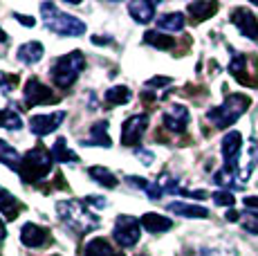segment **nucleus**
<instances>
[{
    "label": "nucleus",
    "mask_w": 258,
    "mask_h": 256,
    "mask_svg": "<svg viewBox=\"0 0 258 256\" xmlns=\"http://www.w3.org/2000/svg\"><path fill=\"white\" fill-rule=\"evenodd\" d=\"M168 211L175 216H184V218H209V209L200 205H186V203H171Z\"/></svg>",
    "instance_id": "nucleus-19"
},
{
    "label": "nucleus",
    "mask_w": 258,
    "mask_h": 256,
    "mask_svg": "<svg viewBox=\"0 0 258 256\" xmlns=\"http://www.w3.org/2000/svg\"><path fill=\"white\" fill-rule=\"evenodd\" d=\"M52 157H54V162H63V164H68V162H70V164H77L79 162V155L68 149L63 137H58V140L52 144Z\"/></svg>",
    "instance_id": "nucleus-25"
},
{
    "label": "nucleus",
    "mask_w": 258,
    "mask_h": 256,
    "mask_svg": "<svg viewBox=\"0 0 258 256\" xmlns=\"http://www.w3.org/2000/svg\"><path fill=\"white\" fill-rule=\"evenodd\" d=\"M242 151V135L238 131H229L222 137V157H225V166L238 173V160H240Z\"/></svg>",
    "instance_id": "nucleus-9"
},
{
    "label": "nucleus",
    "mask_w": 258,
    "mask_h": 256,
    "mask_svg": "<svg viewBox=\"0 0 258 256\" xmlns=\"http://www.w3.org/2000/svg\"><path fill=\"white\" fill-rule=\"evenodd\" d=\"M66 119V110H58V112H52V115H34L29 119V131L38 137H45L49 133H54L58 126L63 124Z\"/></svg>",
    "instance_id": "nucleus-11"
},
{
    "label": "nucleus",
    "mask_w": 258,
    "mask_h": 256,
    "mask_svg": "<svg viewBox=\"0 0 258 256\" xmlns=\"http://www.w3.org/2000/svg\"><path fill=\"white\" fill-rule=\"evenodd\" d=\"M128 184H133V186H140L142 191H146V186H148V180L146 178H137V175H128Z\"/></svg>",
    "instance_id": "nucleus-36"
},
{
    "label": "nucleus",
    "mask_w": 258,
    "mask_h": 256,
    "mask_svg": "<svg viewBox=\"0 0 258 256\" xmlns=\"http://www.w3.org/2000/svg\"><path fill=\"white\" fill-rule=\"evenodd\" d=\"M0 214L7 220H14L18 216V203L14 198V194H9L5 186H0Z\"/></svg>",
    "instance_id": "nucleus-26"
},
{
    "label": "nucleus",
    "mask_w": 258,
    "mask_h": 256,
    "mask_svg": "<svg viewBox=\"0 0 258 256\" xmlns=\"http://www.w3.org/2000/svg\"><path fill=\"white\" fill-rule=\"evenodd\" d=\"M106 101L110 106H121V103L131 101V90L126 86H115L110 90H106Z\"/></svg>",
    "instance_id": "nucleus-29"
},
{
    "label": "nucleus",
    "mask_w": 258,
    "mask_h": 256,
    "mask_svg": "<svg viewBox=\"0 0 258 256\" xmlns=\"http://www.w3.org/2000/svg\"><path fill=\"white\" fill-rule=\"evenodd\" d=\"M211 198H213L216 205H222V207H234V203H236V198H234L231 191H216Z\"/></svg>",
    "instance_id": "nucleus-31"
},
{
    "label": "nucleus",
    "mask_w": 258,
    "mask_h": 256,
    "mask_svg": "<svg viewBox=\"0 0 258 256\" xmlns=\"http://www.w3.org/2000/svg\"><path fill=\"white\" fill-rule=\"evenodd\" d=\"M137 157H142V160H144V164H146V166H151L153 164V153H148V151H137Z\"/></svg>",
    "instance_id": "nucleus-39"
},
{
    "label": "nucleus",
    "mask_w": 258,
    "mask_h": 256,
    "mask_svg": "<svg viewBox=\"0 0 258 256\" xmlns=\"http://www.w3.org/2000/svg\"><path fill=\"white\" fill-rule=\"evenodd\" d=\"M83 146H103V149H110L112 142L108 137V121H97L90 128V137L83 142Z\"/></svg>",
    "instance_id": "nucleus-17"
},
{
    "label": "nucleus",
    "mask_w": 258,
    "mask_h": 256,
    "mask_svg": "<svg viewBox=\"0 0 258 256\" xmlns=\"http://www.w3.org/2000/svg\"><path fill=\"white\" fill-rule=\"evenodd\" d=\"M140 223H142V227L146 231H151V234H164V231H168L173 227L171 218H166V216H162V214H155V211L144 214Z\"/></svg>",
    "instance_id": "nucleus-14"
},
{
    "label": "nucleus",
    "mask_w": 258,
    "mask_h": 256,
    "mask_svg": "<svg viewBox=\"0 0 258 256\" xmlns=\"http://www.w3.org/2000/svg\"><path fill=\"white\" fill-rule=\"evenodd\" d=\"M0 126L7 128V131H21L23 119L14 108H5V110H0Z\"/></svg>",
    "instance_id": "nucleus-28"
},
{
    "label": "nucleus",
    "mask_w": 258,
    "mask_h": 256,
    "mask_svg": "<svg viewBox=\"0 0 258 256\" xmlns=\"http://www.w3.org/2000/svg\"><path fill=\"white\" fill-rule=\"evenodd\" d=\"M43 54H45L43 43L29 41V43H25V45L18 47L16 56H18V61H21V63H25V66H36V63L43 58Z\"/></svg>",
    "instance_id": "nucleus-15"
},
{
    "label": "nucleus",
    "mask_w": 258,
    "mask_h": 256,
    "mask_svg": "<svg viewBox=\"0 0 258 256\" xmlns=\"http://www.w3.org/2000/svg\"><path fill=\"white\" fill-rule=\"evenodd\" d=\"M56 211L61 220L77 234H88V231L99 227V218L83 205V200H63L56 203Z\"/></svg>",
    "instance_id": "nucleus-1"
},
{
    "label": "nucleus",
    "mask_w": 258,
    "mask_h": 256,
    "mask_svg": "<svg viewBox=\"0 0 258 256\" xmlns=\"http://www.w3.org/2000/svg\"><path fill=\"white\" fill-rule=\"evenodd\" d=\"M186 12L191 14V16L196 18L198 23H200V21H207V18H211L213 14L218 12V3H202V0H198V3H188Z\"/></svg>",
    "instance_id": "nucleus-23"
},
{
    "label": "nucleus",
    "mask_w": 258,
    "mask_h": 256,
    "mask_svg": "<svg viewBox=\"0 0 258 256\" xmlns=\"http://www.w3.org/2000/svg\"><path fill=\"white\" fill-rule=\"evenodd\" d=\"M0 162H3L5 166H9V169H14V171H21L23 157L18 155V151L14 149L12 144H7V142L0 140Z\"/></svg>",
    "instance_id": "nucleus-22"
},
{
    "label": "nucleus",
    "mask_w": 258,
    "mask_h": 256,
    "mask_svg": "<svg viewBox=\"0 0 258 256\" xmlns=\"http://www.w3.org/2000/svg\"><path fill=\"white\" fill-rule=\"evenodd\" d=\"M47 238H49V231L36 223H27V225H23V229H21V240L25 247L38 249L47 243Z\"/></svg>",
    "instance_id": "nucleus-13"
},
{
    "label": "nucleus",
    "mask_w": 258,
    "mask_h": 256,
    "mask_svg": "<svg viewBox=\"0 0 258 256\" xmlns=\"http://www.w3.org/2000/svg\"><path fill=\"white\" fill-rule=\"evenodd\" d=\"M128 12H131V16L135 18L137 23H151L153 18H155V5L153 3H146V0H133L131 5H128Z\"/></svg>",
    "instance_id": "nucleus-16"
},
{
    "label": "nucleus",
    "mask_w": 258,
    "mask_h": 256,
    "mask_svg": "<svg viewBox=\"0 0 258 256\" xmlns=\"http://www.w3.org/2000/svg\"><path fill=\"white\" fill-rule=\"evenodd\" d=\"M173 79L171 77H153V79H148L146 81V86H151V88H162V86H168Z\"/></svg>",
    "instance_id": "nucleus-35"
},
{
    "label": "nucleus",
    "mask_w": 258,
    "mask_h": 256,
    "mask_svg": "<svg viewBox=\"0 0 258 256\" xmlns=\"http://www.w3.org/2000/svg\"><path fill=\"white\" fill-rule=\"evenodd\" d=\"M16 81L18 79L16 77H12V75H5V72H0V88H3L5 92H9L14 86H16Z\"/></svg>",
    "instance_id": "nucleus-32"
},
{
    "label": "nucleus",
    "mask_w": 258,
    "mask_h": 256,
    "mask_svg": "<svg viewBox=\"0 0 258 256\" xmlns=\"http://www.w3.org/2000/svg\"><path fill=\"white\" fill-rule=\"evenodd\" d=\"M245 207L247 209H258V196H249V198H245Z\"/></svg>",
    "instance_id": "nucleus-40"
},
{
    "label": "nucleus",
    "mask_w": 258,
    "mask_h": 256,
    "mask_svg": "<svg viewBox=\"0 0 258 256\" xmlns=\"http://www.w3.org/2000/svg\"><path fill=\"white\" fill-rule=\"evenodd\" d=\"M249 103H251V99L247 95L234 92V95L227 97L222 106L211 108V110L207 112V119H209L216 128H229L245 115V110L249 108Z\"/></svg>",
    "instance_id": "nucleus-3"
},
{
    "label": "nucleus",
    "mask_w": 258,
    "mask_h": 256,
    "mask_svg": "<svg viewBox=\"0 0 258 256\" xmlns=\"http://www.w3.org/2000/svg\"><path fill=\"white\" fill-rule=\"evenodd\" d=\"M137 256H146V254H137Z\"/></svg>",
    "instance_id": "nucleus-43"
},
{
    "label": "nucleus",
    "mask_w": 258,
    "mask_h": 256,
    "mask_svg": "<svg viewBox=\"0 0 258 256\" xmlns=\"http://www.w3.org/2000/svg\"><path fill=\"white\" fill-rule=\"evenodd\" d=\"M88 175H90L97 184L106 186V189H115L117 186L115 173H112L110 169H106V166H90V169H88Z\"/></svg>",
    "instance_id": "nucleus-24"
},
{
    "label": "nucleus",
    "mask_w": 258,
    "mask_h": 256,
    "mask_svg": "<svg viewBox=\"0 0 258 256\" xmlns=\"http://www.w3.org/2000/svg\"><path fill=\"white\" fill-rule=\"evenodd\" d=\"M83 205H90V207H97V209H103V207H108V200L99 198V196H88V198H83Z\"/></svg>",
    "instance_id": "nucleus-33"
},
{
    "label": "nucleus",
    "mask_w": 258,
    "mask_h": 256,
    "mask_svg": "<svg viewBox=\"0 0 258 256\" xmlns=\"http://www.w3.org/2000/svg\"><path fill=\"white\" fill-rule=\"evenodd\" d=\"M148 128V115H133L121 124V144L123 146H137L142 142L144 133Z\"/></svg>",
    "instance_id": "nucleus-7"
},
{
    "label": "nucleus",
    "mask_w": 258,
    "mask_h": 256,
    "mask_svg": "<svg viewBox=\"0 0 258 256\" xmlns=\"http://www.w3.org/2000/svg\"><path fill=\"white\" fill-rule=\"evenodd\" d=\"M162 121H164V126L168 128V131L184 133L186 126H188V110L184 106H180V103H175V106H171V108H166L164 110Z\"/></svg>",
    "instance_id": "nucleus-12"
},
{
    "label": "nucleus",
    "mask_w": 258,
    "mask_h": 256,
    "mask_svg": "<svg viewBox=\"0 0 258 256\" xmlns=\"http://www.w3.org/2000/svg\"><path fill=\"white\" fill-rule=\"evenodd\" d=\"M240 225L245 227V231H249V234H258V214L256 211L240 214Z\"/></svg>",
    "instance_id": "nucleus-30"
},
{
    "label": "nucleus",
    "mask_w": 258,
    "mask_h": 256,
    "mask_svg": "<svg viewBox=\"0 0 258 256\" xmlns=\"http://www.w3.org/2000/svg\"><path fill=\"white\" fill-rule=\"evenodd\" d=\"M14 18H16L21 25H25V27H34L36 25V21L34 18H29V16H25V14H18V12H14Z\"/></svg>",
    "instance_id": "nucleus-37"
},
{
    "label": "nucleus",
    "mask_w": 258,
    "mask_h": 256,
    "mask_svg": "<svg viewBox=\"0 0 258 256\" xmlns=\"http://www.w3.org/2000/svg\"><path fill=\"white\" fill-rule=\"evenodd\" d=\"M92 43L94 45H110L112 38L110 36H101V34H99V36H92Z\"/></svg>",
    "instance_id": "nucleus-38"
},
{
    "label": "nucleus",
    "mask_w": 258,
    "mask_h": 256,
    "mask_svg": "<svg viewBox=\"0 0 258 256\" xmlns=\"http://www.w3.org/2000/svg\"><path fill=\"white\" fill-rule=\"evenodd\" d=\"M41 14L43 21H45V27L49 32L58 34V36H81V34H86V23L79 21L72 14L61 12L54 3H43Z\"/></svg>",
    "instance_id": "nucleus-2"
},
{
    "label": "nucleus",
    "mask_w": 258,
    "mask_h": 256,
    "mask_svg": "<svg viewBox=\"0 0 258 256\" xmlns=\"http://www.w3.org/2000/svg\"><path fill=\"white\" fill-rule=\"evenodd\" d=\"M83 256H123V252L112 249L106 238H92L90 243L83 247Z\"/></svg>",
    "instance_id": "nucleus-20"
},
{
    "label": "nucleus",
    "mask_w": 258,
    "mask_h": 256,
    "mask_svg": "<svg viewBox=\"0 0 258 256\" xmlns=\"http://www.w3.org/2000/svg\"><path fill=\"white\" fill-rule=\"evenodd\" d=\"M140 236H142V223L135 216H128V214L117 216L115 229H112V238H115L121 247H135V245L140 243Z\"/></svg>",
    "instance_id": "nucleus-6"
},
{
    "label": "nucleus",
    "mask_w": 258,
    "mask_h": 256,
    "mask_svg": "<svg viewBox=\"0 0 258 256\" xmlns=\"http://www.w3.org/2000/svg\"><path fill=\"white\" fill-rule=\"evenodd\" d=\"M144 43L157 47V50H173V47H175V38L164 36L162 32H155V29H151V32L144 34Z\"/></svg>",
    "instance_id": "nucleus-27"
},
{
    "label": "nucleus",
    "mask_w": 258,
    "mask_h": 256,
    "mask_svg": "<svg viewBox=\"0 0 258 256\" xmlns=\"http://www.w3.org/2000/svg\"><path fill=\"white\" fill-rule=\"evenodd\" d=\"M229 72H231V77H234L236 81L242 83V86H256V81H251V79L245 75V72H247V56H245V54L236 52L234 56H231Z\"/></svg>",
    "instance_id": "nucleus-18"
},
{
    "label": "nucleus",
    "mask_w": 258,
    "mask_h": 256,
    "mask_svg": "<svg viewBox=\"0 0 258 256\" xmlns=\"http://www.w3.org/2000/svg\"><path fill=\"white\" fill-rule=\"evenodd\" d=\"M198 256H236L234 249H202Z\"/></svg>",
    "instance_id": "nucleus-34"
},
{
    "label": "nucleus",
    "mask_w": 258,
    "mask_h": 256,
    "mask_svg": "<svg viewBox=\"0 0 258 256\" xmlns=\"http://www.w3.org/2000/svg\"><path fill=\"white\" fill-rule=\"evenodd\" d=\"M157 29H162V32H182L184 29V14L171 12L160 16L157 18Z\"/></svg>",
    "instance_id": "nucleus-21"
},
{
    "label": "nucleus",
    "mask_w": 258,
    "mask_h": 256,
    "mask_svg": "<svg viewBox=\"0 0 258 256\" xmlns=\"http://www.w3.org/2000/svg\"><path fill=\"white\" fill-rule=\"evenodd\" d=\"M23 95H25V103H27V106H43V103H56L58 101V97L54 95L47 86H43L36 77H32L27 83H25Z\"/></svg>",
    "instance_id": "nucleus-8"
},
{
    "label": "nucleus",
    "mask_w": 258,
    "mask_h": 256,
    "mask_svg": "<svg viewBox=\"0 0 258 256\" xmlns=\"http://www.w3.org/2000/svg\"><path fill=\"white\" fill-rule=\"evenodd\" d=\"M231 23L238 27V32H240L242 36L258 43V18L247 7H236L234 12H231Z\"/></svg>",
    "instance_id": "nucleus-10"
},
{
    "label": "nucleus",
    "mask_w": 258,
    "mask_h": 256,
    "mask_svg": "<svg viewBox=\"0 0 258 256\" xmlns=\"http://www.w3.org/2000/svg\"><path fill=\"white\" fill-rule=\"evenodd\" d=\"M52 162H54L52 153L45 151L43 146H36L34 151L25 153L18 175H21L23 182H38V180H43L49 173V169H52Z\"/></svg>",
    "instance_id": "nucleus-5"
},
{
    "label": "nucleus",
    "mask_w": 258,
    "mask_h": 256,
    "mask_svg": "<svg viewBox=\"0 0 258 256\" xmlns=\"http://www.w3.org/2000/svg\"><path fill=\"white\" fill-rule=\"evenodd\" d=\"M0 43H7V34H5L3 27H0Z\"/></svg>",
    "instance_id": "nucleus-42"
},
{
    "label": "nucleus",
    "mask_w": 258,
    "mask_h": 256,
    "mask_svg": "<svg viewBox=\"0 0 258 256\" xmlns=\"http://www.w3.org/2000/svg\"><path fill=\"white\" fill-rule=\"evenodd\" d=\"M5 236H7V229H5V223L0 220V240H5Z\"/></svg>",
    "instance_id": "nucleus-41"
},
{
    "label": "nucleus",
    "mask_w": 258,
    "mask_h": 256,
    "mask_svg": "<svg viewBox=\"0 0 258 256\" xmlns=\"http://www.w3.org/2000/svg\"><path fill=\"white\" fill-rule=\"evenodd\" d=\"M83 68H86V56H83L79 50H74L70 54H63V56H58V58H54L52 68H49L54 86L68 90V88H70L72 83L77 81V77L83 72Z\"/></svg>",
    "instance_id": "nucleus-4"
}]
</instances>
